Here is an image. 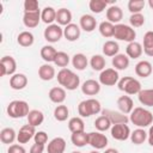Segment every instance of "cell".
Listing matches in <instances>:
<instances>
[{"mask_svg":"<svg viewBox=\"0 0 153 153\" xmlns=\"http://www.w3.org/2000/svg\"><path fill=\"white\" fill-rule=\"evenodd\" d=\"M129 121L133 124L137 126L139 128H145V127H148L149 124H152L153 115L147 109H143V108L139 106V108L133 109V111L130 112Z\"/></svg>","mask_w":153,"mask_h":153,"instance_id":"6da1fadb","label":"cell"},{"mask_svg":"<svg viewBox=\"0 0 153 153\" xmlns=\"http://www.w3.org/2000/svg\"><path fill=\"white\" fill-rule=\"evenodd\" d=\"M57 81L61 86H63L65 88L69 90V91H73L75 90L79 84H80V78L74 73L72 72L71 69L68 68H62L59 73H57Z\"/></svg>","mask_w":153,"mask_h":153,"instance_id":"7a4b0ae2","label":"cell"},{"mask_svg":"<svg viewBox=\"0 0 153 153\" xmlns=\"http://www.w3.org/2000/svg\"><path fill=\"white\" fill-rule=\"evenodd\" d=\"M30 112L29 104L25 100H12L7 105V115L12 118H22Z\"/></svg>","mask_w":153,"mask_h":153,"instance_id":"3957f363","label":"cell"},{"mask_svg":"<svg viewBox=\"0 0 153 153\" xmlns=\"http://www.w3.org/2000/svg\"><path fill=\"white\" fill-rule=\"evenodd\" d=\"M117 86L121 91L126 92L127 94H139V92L141 91L140 81L134 79L133 76H123L118 80Z\"/></svg>","mask_w":153,"mask_h":153,"instance_id":"277c9868","label":"cell"},{"mask_svg":"<svg viewBox=\"0 0 153 153\" xmlns=\"http://www.w3.org/2000/svg\"><path fill=\"white\" fill-rule=\"evenodd\" d=\"M114 37L120 41H126L128 43L134 42L136 37L135 30L126 24H116L115 25V31H114Z\"/></svg>","mask_w":153,"mask_h":153,"instance_id":"5b68a950","label":"cell"},{"mask_svg":"<svg viewBox=\"0 0 153 153\" xmlns=\"http://www.w3.org/2000/svg\"><path fill=\"white\" fill-rule=\"evenodd\" d=\"M99 82L105 86H114L118 82V73L115 68H105L99 74Z\"/></svg>","mask_w":153,"mask_h":153,"instance_id":"8992f818","label":"cell"},{"mask_svg":"<svg viewBox=\"0 0 153 153\" xmlns=\"http://www.w3.org/2000/svg\"><path fill=\"white\" fill-rule=\"evenodd\" d=\"M62 36H63V29L59 24L48 25V27L44 30V38L50 43L59 42Z\"/></svg>","mask_w":153,"mask_h":153,"instance_id":"52a82bcc","label":"cell"},{"mask_svg":"<svg viewBox=\"0 0 153 153\" xmlns=\"http://www.w3.org/2000/svg\"><path fill=\"white\" fill-rule=\"evenodd\" d=\"M0 69H1V73H0L1 76L14 74V72L17 69L16 60L12 56H8V55L1 57V60H0Z\"/></svg>","mask_w":153,"mask_h":153,"instance_id":"ba28073f","label":"cell"},{"mask_svg":"<svg viewBox=\"0 0 153 153\" xmlns=\"http://www.w3.org/2000/svg\"><path fill=\"white\" fill-rule=\"evenodd\" d=\"M111 136L115 140L118 141H124L130 136V129L126 123H120V124H114L111 127Z\"/></svg>","mask_w":153,"mask_h":153,"instance_id":"9c48e42d","label":"cell"},{"mask_svg":"<svg viewBox=\"0 0 153 153\" xmlns=\"http://www.w3.org/2000/svg\"><path fill=\"white\" fill-rule=\"evenodd\" d=\"M88 145L96 149H103L108 145V137L99 131L88 133Z\"/></svg>","mask_w":153,"mask_h":153,"instance_id":"30bf717a","label":"cell"},{"mask_svg":"<svg viewBox=\"0 0 153 153\" xmlns=\"http://www.w3.org/2000/svg\"><path fill=\"white\" fill-rule=\"evenodd\" d=\"M36 134L35 127L30 124H25L19 129V133L17 134V140L19 143H26L29 142Z\"/></svg>","mask_w":153,"mask_h":153,"instance_id":"8fae6325","label":"cell"},{"mask_svg":"<svg viewBox=\"0 0 153 153\" xmlns=\"http://www.w3.org/2000/svg\"><path fill=\"white\" fill-rule=\"evenodd\" d=\"M102 114L110 120V122L112 123V126L114 124H120V123H126L127 124V122L129 121V118L127 117V115H124L122 112H118V111L110 110V109H104L102 111Z\"/></svg>","mask_w":153,"mask_h":153,"instance_id":"7c38bea8","label":"cell"},{"mask_svg":"<svg viewBox=\"0 0 153 153\" xmlns=\"http://www.w3.org/2000/svg\"><path fill=\"white\" fill-rule=\"evenodd\" d=\"M39 20H41V12L39 11H37V12H24L23 23L26 27H29V29L36 27L38 25Z\"/></svg>","mask_w":153,"mask_h":153,"instance_id":"4fadbf2b","label":"cell"},{"mask_svg":"<svg viewBox=\"0 0 153 153\" xmlns=\"http://www.w3.org/2000/svg\"><path fill=\"white\" fill-rule=\"evenodd\" d=\"M66 149V141L63 137H54L47 147L48 153H63Z\"/></svg>","mask_w":153,"mask_h":153,"instance_id":"5bb4252c","label":"cell"},{"mask_svg":"<svg viewBox=\"0 0 153 153\" xmlns=\"http://www.w3.org/2000/svg\"><path fill=\"white\" fill-rule=\"evenodd\" d=\"M27 85V78L25 74L16 73L10 79V86L13 90H23Z\"/></svg>","mask_w":153,"mask_h":153,"instance_id":"9a60e30c","label":"cell"},{"mask_svg":"<svg viewBox=\"0 0 153 153\" xmlns=\"http://www.w3.org/2000/svg\"><path fill=\"white\" fill-rule=\"evenodd\" d=\"M81 91L86 96H94L100 91V85H99L98 81H96L93 79H90V80H86L81 85Z\"/></svg>","mask_w":153,"mask_h":153,"instance_id":"2e32d148","label":"cell"},{"mask_svg":"<svg viewBox=\"0 0 153 153\" xmlns=\"http://www.w3.org/2000/svg\"><path fill=\"white\" fill-rule=\"evenodd\" d=\"M152 65L149 61H146V60H142L140 62L136 63L135 66V73L137 76H141V78H147L152 74Z\"/></svg>","mask_w":153,"mask_h":153,"instance_id":"e0dca14e","label":"cell"},{"mask_svg":"<svg viewBox=\"0 0 153 153\" xmlns=\"http://www.w3.org/2000/svg\"><path fill=\"white\" fill-rule=\"evenodd\" d=\"M117 106H118V109L121 110L122 114L127 115V114H130L133 111L134 103H133V99L129 96H121L117 99Z\"/></svg>","mask_w":153,"mask_h":153,"instance_id":"ac0fdd59","label":"cell"},{"mask_svg":"<svg viewBox=\"0 0 153 153\" xmlns=\"http://www.w3.org/2000/svg\"><path fill=\"white\" fill-rule=\"evenodd\" d=\"M123 18V12L121 10V7L111 5L108 10H106V19L110 23H120L121 19Z\"/></svg>","mask_w":153,"mask_h":153,"instance_id":"d6986e66","label":"cell"},{"mask_svg":"<svg viewBox=\"0 0 153 153\" xmlns=\"http://www.w3.org/2000/svg\"><path fill=\"white\" fill-rule=\"evenodd\" d=\"M63 36L66 37L67 41L69 42H74L80 37V27L76 24L71 23L69 25H67L63 29Z\"/></svg>","mask_w":153,"mask_h":153,"instance_id":"ffe728a7","label":"cell"},{"mask_svg":"<svg viewBox=\"0 0 153 153\" xmlns=\"http://www.w3.org/2000/svg\"><path fill=\"white\" fill-rule=\"evenodd\" d=\"M97 26L96 18L91 14H84L80 17V27L86 32H92Z\"/></svg>","mask_w":153,"mask_h":153,"instance_id":"44dd1931","label":"cell"},{"mask_svg":"<svg viewBox=\"0 0 153 153\" xmlns=\"http://www.w3.org/2000/svg\"><path fill=\"white\" fill-rule=\"evenodd\" d=\"M49 99L53 102V103H56V104H61L62 102H65L66 99V91L65 88L62 87H53L50 91H49Z\"/></svg>","mask_w":153,"mask_h":153,"instance_id":"7402d4cb","label":"cell"},{"mask_svg":"<svg viewBox=\"0 0 153 153\" xmlns=\"http://www.w3.org/2000/svg\"><path fill=\"white\" fill-rule=\"evenodd\" d=\"M56 22L57 24L61 26V25H69L71 22H72V13L67 8H60L56 11Z\"/></svg>","mask_w":153,"mask_h":153,"instance_id":"603a6c76","label":"cell"},{"mask_svg":"<svg viewBox=\"0 0 153 153\" xmlns=\"http://www.w3.org/2000/svg\"><path fill=\"white\" fill-rule=\"evenodd\" d=\"M142 51H143L142 45L140 43L135 42V41L128 43V45L126 48V53H127L128 57H130V59H137V57H140L142 55Z\"/></svg>","mask_w":153,"mask_h":153,"instance_id":"cb8c5ba5","label":"cell"},{"mask_svg":"<svg viewBox=\"0 0 153 153\" xmlns=\"http://www.w3.org/2000/svg\"><path fill=\"white\" fill-rule=\"evenodd\" d=\"M38 76L44 80V81H49L55 76V69L53 66H50L49 63H44L38 68Z\"/></svg>","mask_w":153,"mask_h":153,"instance_id":"d4e9b609","label":"cell"},{"mask_svg":"<svg viewBox=\"0 0 153 153\" xmlns=\"http://www.w3.org/2000/svg\"><path fill=\"white\" fill-rule=\"evenodd\" d=\"M112 66L115 67V69L118 71H123L127 69L129 66V57L124 54H117L116 56L112 57Z\"/></svg>","mask_w":153,"mask_h":153,"instance_id":"484cf974","label":"cell"},{"mask_svg":"<svg viewBox=\"0 0 153 153\" xmlns=\"http://www.w3.org/2000/svg\"><path fill=\"white\" fill-rule=\"evenodd\" d=\"M27 117V124L30 126H33V127H37L39 124H42V122L44 121V115L42 111L39 110H30L29 115L26 116Z\"/></svg>","mask_w":153,"mask_h":153,"instance_id":"4316f807","label":"cell"},{"mask_svg":"<svg viewBox=\"0 0 153 153\" xmlns=\"http://www.w3.org/2000/svg\"><path fill=\"white\" fill-rule=\"evenodd\" d=\"M72 143L76 147H84L88 143V133L86 134L85 131H79V133H72L71 136Z\"/></svg>","mask_w":153,"mask_h":153,"instance_id":"83f0119b","label":"cell"},{"mask_svg":"<svg viewBox=\"0 0 153 153\" xmlns=\"http://www.w3.org/2000/svg\"><path fill=\"white\" fill-rule=\"evenodd\" d=\"M56 54H57V50L51 45H44L41 49V57L48 63L54 62V60L56 57Z\"/></svg>","mask_w":153,"mask_h":153,"instance_id":"f1b7e54d","label":"cell"},{"mask_svg":"<svg viewBox=\"0 0 153 153\" xmlns=\"http://www.w3.org/2000/svg\"><path fill=\"white\" fill-rule=\"evenodd\" d=\"M139 100L142 105L146 106H153V88L141 90L139 92Z\"/></svg>","mask_w":153,"mask_h":153,"instance_id":"f546056e","label":"cell"},{"mask_svg":"<svg viewBox=\"0 0 153 153\" xmlns=\"http://www.w3.org/2000/svg\"><path fill=\"white\" fill-rule=\"evenodd\" d=\"M41 19H42L45 24L51 25V23H53L54 20H56V11H55L53 7H50V6L44 7V8L42 10V12H41Z\"/></svg>","mask_w":153,"mask_h":153,"instance_id":"4dcf8cb0","label":"cell"},{"mask_svg":"<svg viewBox=\"0 0 153 153\" xmlns=\"http://www.w3.org/2000/svg\"><path fill=\"white\" fill-rule=\"evenodd\" d=\"M143 51L146 55L153 57V31H147L143 36Z\"/></svg>","mask_w":153,"mask_h":153,"instance_id":"1f68e13d","label":"cell"},{"mask_svg":"<svg viewBox=\"0 0 153 153\" xmlns=\"http://www.w3.org/2000/svg\"><path fill=\"white\" fill-rule=\"evenodd\" d=\"M147 137H148V133H146L141 128L135 129L133 133H130V140H131V142L134 145H141V143H143Z\"/></svg>","mask_w":153,"mask_h":153,"instance_id":"d6a6232c","label":"cell"},{"mask_svg":"<svg viewBox=\"0 0 153 153\" xmlns=\"http://www.w3.org/2000/svg\"><path fill=\"white\" fill-rule=\"evenodd\" d=\"M120 45L115 41H106L103 45V53L106 56H116L118 54Z\"/></svg>","mask_w":153,"mask_h":153,"instance_id":"836d02e7","label":"cell"},{"mask_svg":"<svg viewBox=\"0 0 153 153\" xmlns=\"http://www.w3.org/2000/svg\"><path fill=\"white\" fill-rule=\"evenodd\" d=\"M72 63H73V67L76 68L78 71H84L86 67H87V57L84 55V54H75L73 57H72Z\"/></svg>","mask_w":153,"mask_h":153,"instance_id":"e575fe53","label":"cell"},{"mask_svg":"<svg viewBox=\"0 0 153 153\" xmlns=\"http://www.w3.org/2000/svg\"><path fill=\"white\" fill-rule=\"evenodd\" d=\"M33 39H35L33 35L31 32H29V31H23L17 37L18 44L22 45V47H30V45H32L33 44Z\"/></svg>","mask_w":153,"mask_h":153,"instance_id":"d590c367","label":"cell"},{"mask_svg":"<svg viewBox=\"0 0 153 153\" xmlns=\"http://www.w3.org/2000/svg\"><path fill=\"white\" fill-rule=\"evenodd\" d=\"M68 129L72 133H79L85 130V123L80 117H72L68 122Z\"/></svg>","mask_w":153,"mask_h":153,"instance_id":"8d00e7d4","label":"cell"},{"mask_svg":"<svg viewBox=\"0 0 153 153\" xmlns=\"http://www.w3.org/2000/svg\"><path fill=\"white\" fill-rule=\"evenodd\" d=\"M17 135L13 128H4L0 131V140L2 143H12L16 140Z\"/></svg>","mask_w":153,"mask_h":153,"instance_id":"74e56055","label":"cell"},{"mask_svg":"<svg viewBox=\"0 0 153 153\" xmlns=\"http://www.w3.org/2000/svg\"><path fill=\"white\" fill-rule=\"evenodd\" d=\"M111 124L112 123L110 122V120L106 116H104V115L97 117L96 121H94V127H96V129L98 131H105V130L110 129L111 128Z\"/></svg>","mask_w":153,"mask_h":153,"instance_id":"f35d334b","label":"cell"},{"mask_svg":"<svg viewBox=\"0 0 153 153\" xmlns=\"http://www.w3.org/2000/svg\"><path fill=\"white\" fill-rule=\"evenodd\" d=\"M115 31V25L110 22H102L99 24V32L103 37H112Z\"/></svg>","mask_w":153,"mask_h":153,"instance_id":"ab89813d","label":"cell"},{"mask_svg":"<svg viewBox=\"0 0 153 153\" xmlns=\"http://www.w3.org/2000/svg\"><path fill=\"white\" fill-rule=\"evenodd\" d=\"M90 65L94 71H104L105 68V59L102 55H93L90 60Z\"/></svg>","mask_w":153,"mask_h":153,"instance_id":"60d3db41","label":"cell"},{"mask_svg":"<svg viewBox=\"0 0 153 153\" xmlns=\"http://www.w3.org/2000/svg\"><path fill=\"white\" fill-rule=\"evenodd\" d=\"M108 6V1L105 0H91L88 4L90 10L93 13H102Z\"/></svg>","mask_w":153,"mask_h":153,"instance_id":"b9f144b4","label":"cell"},{"mask_svg":"<svg viewBox=\"0 0 153 153\" xmlns=\"http://www.w3.org/2000/svg\"><path fill=\"white\" fill-rule=\"evenodd\" d=\"M68 114H69V111L66 105H57L54 110V117L56 121H60V122L66 121L68 117Z\"/></svg>","mask_w":153,"mask_h":153,"instance_id":"7bdbcfd3","label":"cell"},{"mask_svg":"<svg viewBox=\"0 0 153 153\" xmlns=\"http://www.w3.org/2000/svg\"><path fill=\"white\" fill-rule=\"evenodd\" d=\"M143 7H145V1L143 0H130L128 2V10H129V12H131V14L141 13Z\"/></svg>","mask_w":153,"mask_h":153,"instance_id":"ee69618b","label":"cell"},{"mask_svg":"<svg viewBox=\"0 0 153 153\" xmlns=\"http://www.w3.org/2000/svg\"><path fill=\"white\" fill-rule=\"evenodd\" d=\"M54 63H55L57 67L65 68V67L69 63V56H68V54L65 53V51H57L56 57H55V60H54Z\"/></svg>","mask_w":153,"mask_h":153,"instance_id":"f6af8a7d","label":"cell"},{"mask_svg":"<svg viewBox=\"0 0 153 153\" xmlns=\"http://www.w3.org/2000/svg\"><path fill=\"white\" fill-rule=\"evenodd\" d=\"M129 23L134 27H140L145 24V17L142 13H134L129 18Z\"/></svg>","mask_w":153,"mask_h":153,"instance_id":"bcb514c9","label":"cell"},{"mask_svg":"<svg viewBox=\"0 0 153 153\" xmlns=\"http://www.w3.org/2000/svg\"><path fill=\"white\" fill-rule=\"evenodd\" d=\"M86 102H87V105H88V109H90L91 115H96V114L100 112L102 106H100V103L97 99L91 98V99H86Z\"/></svg>","mask_w":153,"mask_h":153,"instance_id":"7dc6e473","label":"cell"},{"mask_svg":"<svg viewBox=\"0 0 153 153\" xmlns=\"http://www.w3.org/2000/svg\"><path fill=\"white\" fill-rule=\"evenodd\" d=\"M38 1L37 0H25L24 1V12H37Z\"/></svg>","mask_w":153,"mask_h":153,"instance_id":"c3c4849f","label":"cell"},{"mask_svg":"<svg viewBox=\"0 0 153 153\" xmlns=\"http://www.w3.org/2000/svg\"><path fill=\"white\" fill-rule=\"evenodd\" d=\"M78 112L81 117H90L91 116V112H90V109H88V105H87V102L86 100H82L79 103L78 105Z\"/></svg>","mask_w":153,"mask_h":153,"instance_id":"681fc988","label":"cell"},{"mask_svg":"<svg viewBox=\"0 0 153 153\" xmlns=\"http://www.w3.org/2000/svg\"><path fill=\"white\" fill-rule=\"evenodd\" d=\"M33 140H35V143L44 145V143H47V141H48V134H47L45 131H38V133L35 134Z\"/></svg>","mask_w":153,"mask_h":153,"instance_id":"f907efd6","label":"cell"},{"mask_svg":"<svg viewBox=\"0 0 153 153\" xmlns=\"http://www.w3.org/2000/svg\"><path fill=\"white\" fill-rule=\"evenodd\" d=\"M7 153H26L25 148L20 145H11L8 147V151Z\"/></svg>","mask_w":153,"mask_h":153,"instance_id":"816d5d0a","label":"cell"},{"mask_svg":"<svg viewBox=\"0 0 153 153\" xmlns=\"http://www.w3.org/2000/svg\"><path fill=\"white\" fill-rule=\"evenodd\" d=\"M44 151V145H39V143H33L30 148V153H43Z\"/></svg>","mask_w":153,"mask_h":153,"instance_id":"f5cc1de1","label":"cell"},{"mask_svg":"<svg viewBox=\"0 0 153 153\" xmlns=\"http://www.w3.org/2000/svg\"><path fill=\"white\" fill-rule=\"evenodd\" d=\"M148 143L151 145V146H153V126L149 128V130H148Z\"/></svg>","mask_w":153,"mask_h":153,"instance_id":"db71d44e","label":"cell"},{"mask_svg":"<svg viewBox=\"0 0 153 153\" xmlns=\"http://www.w3.org/2000/svg\"><path fill=\"white\" fill-rule=\"evenodd\" d=\"M104 153H118V151L115 148H108V149H105Z\"/></svg>","mask_w":153,"mask_h":153,"instance_id":"11a10c76","label":"cell"},{"mask_svg":"<svg viewBox=\"0 0 153 153\" xmlns=\"http://www.w3.org/2000/svg\"><path fill=\"white\" fill-rule=\"evenodd\" d=\"M148 5H149V7L153 10V0H148Z\"/></svg>","mask_w":153,"mask_h":153,"instance_id":"9f6ffc18","label":"cell"},{"mask_svg":"<svg viewBox=\"0 0 153 153\" xmlns=\"http://www.w3.org/2000/svg\"><path fill=\"white\" fill-rule=\"evenodd\" d=\"M71 153H81V152H79V151H73V152H71Z\"/></svg>","mask_w":153,"mask_h":153,"instance_id":"6f0895ef","label":"cell"},{"mask_svg":"<svg viewBox=\"0 0 153 153\" xmlns=\"http://www.w3.org/2000/svg\"><path fill=\"white\" fill-rule=\"evenodd\" d=\"M90 153H99L98 151H92V152H90Z\"/></svg>","mask_w":153,"mask_h":153,"instance_id":"680465c9","label":"cell"}]
</instances>
